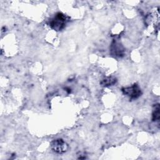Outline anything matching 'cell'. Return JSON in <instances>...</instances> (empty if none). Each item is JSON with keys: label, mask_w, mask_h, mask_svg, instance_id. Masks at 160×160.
<instances>
[{"label": "cell", "mask_w": 160, "mask_h": 160, "mask_svg": "<svg viewBox=\"0 0 160 160\" xmlns=\"http://www.w3.org/2000/svg\"><path fill=\"white\" fill-rule=\"evenodd\" d=\"M116 82V79L114 78H107L104 79L101 82V84L104 86H112L115 84Z\"/></svg>", "instance_id": "cell-6"}, {"label": "cell", "mask_w": 160, "mask_h": 160, "mask_svg": "<svg viewBox=\"0 0 160 160\" xmlns=\"http://www.w3.org/2000/svg\"><path fill=\"white\" fill-rule=\"evenodd\" d=\"M66 21L67 19L65 15L59 12L57 13L54 17V18L51 21L50 26L52 29L56 31H60L62 28H64L66 23Z\"/></svg>", "instance_id": "cell-1"}, {"label": "cell", "mask_w": 160, "mask_h": 160, "mask_svg": "<svg viewBox=\"0 0 160 160\" xmlns=\"http://www.w3.org/2000/svg\"><path fill=\"white\" fill-rule=\"evenodd\" d=\"M122 91L125 95L128 96L131 99H136L141 94L140 88L136 84L131 87L122 88Z\"/></svg>", "instance_id": "cell-2"}, {"label": "cell", "mask_w": 160, "mask_h": 160, "mask_svg": "<svg viewBox=\"0 0 160 160\" xmlns=\"http://www.w3.org/2000/svg\"><path fill=\"white\" fill-rule=\"evenodd\" d=\"M159 119V104H155L154 109L152 112V120L153 121H158Z\"/></svg>", "instance_id": "cell-5"}, {"label": "cell", "mask_w": 160, "mask_h": 160, "mask_svg": "<svg viewBox=\"0 0 160 160\" xmlns=\"http://www.w3.org/2000/svg\"><path fill=\"white\" fill-rule=\"evenodd\" d=\"M111 51L112 54L118 57L121 56L124 53V49L122 48V46L117 42H114L113 44H112Z\"/></svg>", "instance_id": "cell-4"}, {"label": "cell", "mask_w": 160, "mask_h": 160, "mask_svg": "<svg viewBox=\"0 0 160 160\" xmlns=\"http://www.w3.org/2000/svg\"><path fill=\"white\" fill-rule=\"evenodd\" d=\"M51 148L54 152L59 154H62L67 151L68 145L62 139H59L52 142Z\"/></svg>", "instance_id": "cell-3"}]
</instances>
